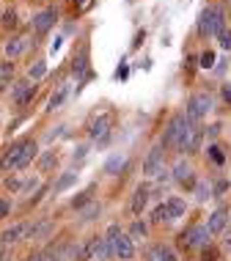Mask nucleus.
<instances>
[{
	"instance_id": "f257e3e1",
	"label": "nucleus",
	"mask_w": 231,
	"mask_h": 261,
	"mask_svg": "<svg viewBox=\"0 0 231 261\" xmlns=\"http://www.w3.org/2000/svg\"><path fill=\"white\" fill-rule=\"evenodd\" d=\"M39 154V146L33 138H25V140H17V143H11V149L3 154V160H0V168L3 171H22L25 165H31L33 157Z\"/></svg>"
},
{
	"instance_id": "f03ea898",
	"label": "nucleus",
	"mask_w": 231,
	"mask_h": 261,
	"mask_svg": "<svg viewBox=\"0 0 231 261\" xmlns=\"http://www.w3.org/2000/svg\"><path fill=\"white\" fill-rule=\"evenodd\" d=\"M193 121L185 116V113H176V116L168 121V126H165V135H163V140H160V146H168V149H173V146L179 143V138H182V132L187 129Z\"/></svg>"
},
{
	"instance_id": "7ed1b4c3",
	"label": "nucleus",
	"mask_w": 231,
	"mask_h": 261,
	"mask_svg": "<svg viewBox=\"0 0 231 261\" xmlns=\"http://www.w3.org/2000/svg\"><path fill=\"white\" fill-rule=\"evenodd\" d=\"M201 140H204V129L201 126H195V124H190L185 132H182V138H179V143L173 146L179 154H195L201 149Z\"/></svg>"
},
{
	"instance_id": "20e7f679",
	"label": "nucleus",
	"mask_w": 231,
	"mask_h": 261,
	"mask_svg": "<svg viewBox=\"0 0 231 261\" xmlns=\"http://www.w3.org/2000/svg\"><path fill=\"white\" fill-rule=\"evenodd\" d=\"M209 245V231L207 225H190L187 231H182L179 234V248L190 250V248H204Z\"/></svg>"
},
{
	"instance_id": "39448f33",
	"label": "nucleus",
	"mask_w": 231,
	"mask_h": 261,
	"mask_svg": "<svg viewBox=\"0 0 231 261\" xmlns=\"http://www.w3.org/2000/svg\"><path fill=\"white\" fill-rule=\"evenodd\" d=\"M212 105L215 102H212V96H209V94H195V96L187 99V113H185V116L190 118V121H201V118L212 110Z\"/></svg>"
},
{
	"instance_id": "423d86ee",
	"label": "nucleus",
	"mask_w": 231,
	"mask_h": 261,
	"mask_svg": "<svg viewBox=\"0 0 231 261\" xmlns=\"http://www.w3.org/2000/svg\"><path fill=\"white\" fill-rule=\"evenodd\" d=\"M110 129H113V113H102L88 124V138L91 140H108Z\"/></svg>"
},
{
	"instance_id": "0eeeda50",
	"label": "nucleus",
	"mask_w": 231,
	"mask_h": 261,
	"mask_svg": "<svg viewBox=\"0 0 231 261\" xmlns=\"http://www.w3.org/2000/svg\"><path fill=\"white\" fill-rule=\"evenodd\" d=\"M55 19H58V11H55L53 6H50V9H44V11H39V14H33V22H31L33 33H36V36L50 33L53 25H55Z\"/></svg>"
},
{
	"instance_id": "6e6552de",
	"label": "nucleus",
	"mask_w": 231,
	"mask_h": 261,
	"mask_svg": "<svg viewBox=\"0 0 231 261\" xmlns=\"http://www.w3.org/2000/svg\"><path fill=\"white\" fill-rule=\"evenodd\" d=\"M110 245H113V256H118L121 261H130L132 256H135V245H132V239H130V234H118L110 239Z\"/></svg>"
},
{
	"instance_id": "1a4fd4ad",
	"label": "nucleus",
	"mask_w": 231,
	"mask_h": 261,
	"mask_svg": "<svg viewBox=\"0 0 231 261\" xmlns=\"http://www.w3.org/2000/svg\"><path fill=\"white\" fill-rule=\"evenodd\" d=\"M226 228H228V206H218L212 215H209L207 231H209V237H218V234H223Z\"/></svg>"
},
{
	"instance_id": "9d476101",
	"label": "nucleus",
	"mask_w": 231,
	"mask_h": 261,
	"mask_svg": "<svg viewBox=\"0 0 231 261\" xmlns=\"http://www.w3.org/2000/svg\"><path fill=\"white\" fill-rule=\"evenodd\" d=\"M165 173V160H163V146H154L149 151V157L143 162V176H157Z\"/></svg>"
},
{
	"instance_id": "9b49d317",
	"label": "nucleus",
	"mask_w": 231,
	"mask_h": 261,
	"mask_svg": "<svg viewBox=\"0 0 231 261\" xmlns=\"http://www.w3.org/2000/svg\"><path fill=\"white\" fill-rule=\"evenodd\" d=\"M33 96H36V86H33V83L19 80V83H14V86H11V99L17 105H28Z\"/></svg>"
},
{
	"instance_id": "f8f14e48",
	"label": "nucleus",
	"mask_w": 231,
	"mask_h": 261,
	"mask_svg": "<svg viewBox=\"0 0 231 261\" xmlns=\"http://www.w3.org/2000/svg\"><path fill=\"white\" fill-rule=\"evenodd\" d=\"M149 195H151V190L146 187V185H138V187H135L132 201H130V212H132V215H143L146 203H149Z\"/></svg>"
},
{
	"instance_id": "ddd939ff",
	"label": "nucleus",
	"mask_w": 231,
	"mask_h": 261,
	"mask_svg": "<svg viewBox=\"0 0 231 261\" xmlns=\"http://www.w3.org/2000/svg\"><path fill=\"white\" fill-rule=\"evenodd\" d=\"M173 179L179 181L182 187H193L195 185V176H193V168L187 165L185 160H179L176 165H173Z\"/></svg>"
},
{
	"instance_id": "4468645a",
	"label": "nucleus",
	"mask_w": 231,
	"mask_h": 261,
	"mask_svg": "<svg viewBox=\"0 0 231 261\" xmlns=\"http://www.w3.org/2000/svg\"><path fill=\"white\" fill-rule=\"evenodd\" d=\"M25 234H28V223H17V225H11V228H6L3 234H0V242L9 248V245H14V242H22Z\"/></svg>"
},
{
	"instance_id": "2eb2a0df",
	"label": "nucleus",
	"mask_w": 231,
	"mask_h": 261,
	"mask_svg": "<svg viewBox=\"0 0 231 261\" xmlns=\"http://www.w3.org/2000/svg\"><path fill=\"white\" fill-rule=\"evenodd\" d=\"M25 47H28V39L25 36H14L6 41V58L14 61V58H19V55L25 53Z\"/></svg>"
},
{
	"instance_id": "dca6fc26",
	"label": "nucleus",
	"mask_w": 231,
	"mask_h": 261,
	"mask_svg": "<svg viewBox=\"0 0 231 261\" xmlns=\"http://www.w3.org/2000/svg\"><path fill=\"white\" fill-rule=\"evenodd\" d=\"M146 261H176V253L165 245H154V248L146 253Z\"/></svg>"
},
{
	"instance_id": "f3484780",
	"label": "nucleus",
	"mask_w": 231,
	"mask_h": 261,
	"mask_svg": "<svg viewBox=\"0 0 231 261\" xmlns=\"http://www.w3.org/2000/svg\"><path fill=\"white\" fill-rule=\"evenodd\" d=\"M96 242H99V237H91V239H86V242H83L80 248H77V256H74V261H91V258H94Z\"/></svg>"
},
{
	"instance_id": "a211bd4d",
	"label": "nucleus",
	"mask_w": 231,
	"mask_h": 261,
	"mask_svg": "<svg viewBox=\"0 0 231 261\" xmlns=\"http://www.w3.org/2000/svg\"><path fill=\"white\" fill-rule=\"evenodd\" d=\"M110 258H113V245H110V239L99 237L96 250H94V261H110Z\"/></svg>"
},
{
	"instance_id": "6ab92c4d",
	"label": "nucleus",
	"mask_w": 231,
	"mask_h": 261,
	"mask_svg": "<svg viewBox=\"0 0 231 261\" xmlns=\"http://www.w3.org/2000/svg\"><path fill=\"white\" fill-rule=\"evenodd\" d=\"M66 94H69V86H66V83H61V86L55 88V94L50 96V102H47V110H58L61 105H64Z\"/></svg>"
},
{
	"instance_id": "aec40b11",
	"label": "nucleus",
	"mask_w": 231,
	"mask_h": 261,
	"mask_svg": "<svg viewBox=\"0 0 231 261\" xmlns=\"http://www.w3.org/2000/svg\"><path fill=\"white\" fill-rule=\"evenodd\" d=\"M77 212H80V223H91V220H96V215L102 212V206H99L96 201H88L86 206L77 209Z\"/></svg>"
},
{
	"instance_id": "412c9836",
	"label": "nucleus",
	"mask_w": 231,
	"mask_h": 261,
	"mask_svg": "<svg viewBox=\"0 0 231 261\" xmlns=\"http://www.w3.org/2000/svg\"><path fill=\"white\" fill-rule=\"evenodd\" d=\"M165 209H168V217H171V220H176V217H182V215H185V201H182V198H168L165 201Z\"/></svg>"
},
{
	"instance_id": "4be33fe9",
	"label": "nucleus",
	"mask_w": 231,
	"mask_h": 261,
	"mask_svg": "<svg viewBox=\"0 0 231 261\" xmlns=\"http://www.w3.org/2000/svg\"><path fill=\"white\" fill-rule=\"evenodd\" d=\"M198 33H201L204 39L212 36V9H207V11L198 17Z\"/></svg>"
},
{
	"instance_id": "5701e85b",
	"label": "nucleus",
	"mask_w": 231,
	"mask_h": 261,
	"mask_svg": "<svg viewBox=\"0 0 231 261\" xmlns=\"http://www.w3.org/2000/svg\"><path fill=\"white\" fill-rule=\"evenodd\" d=\"M220 31H226V14H223V9L215 6L212 9V36H218Z\"/></svg>"
},
{
	"instance_id": "b1692460",
	"label": "nucleus",
	"mask_w": 231,
	"mask_h": 261,
	"mask_svg": "<svg viewBox=\"0 0 231 261\" xmlns=\"http://www.w3.org/2000/svg\"><path fill=\"white\" fill-rule=\"evenodd\" d=\"M74 181H77V173H72V171H69V173H64L58 181H55V185H53V190H55V193H64V190H69V187L74 185Z\"/></svg>"
},
{
	"instance_id": "393cba45",
	"label": "nucleus",
	"mask_w": 231,
	"mask_h": 261,
	"mask_svg": "<svg viewBox=\"0 0 231 261\" xmlns=\"http://www.w3.org/2000/svg\"><path fill=\"white\" fill-rule=\"evenodd\" d=\"M127 165V160L121 157V154H116V157H110L108 160V165H105V173H110V176H116L118 171H121V168Z\"/></svg>"
},
{
	"instance_id": "a878e982",
	"label": "nucleus",
	"mask_w": 231,
	"mask_h": 261,
	"mask_svg": "<svg viewBox=\"0 0 231 261\" xmlns=\"http://www.w3.org/2000/svg\"><path fill=\"white\" fill-rule=\"evenodd\" d=\"M55 162H58V154H55V151L41 154V160H39V171H41V173H47V171H50V168L55 165Z\"/></svg>"
},
{
	"instance_id": "bb28decb",
	"label": "nucleus",
	"mask_w": 231,
	"mask_h": 261,
	"mask_svg": "<svg viewBox=\"0 0 231 261\" xmlns=\"http://www.w3.org/2000/svg\"><path fill=\"white\" fill-rule=\"evenodd\" d=\"M14 77V63L6 58V61H0V86H3V83H9Z\"/></svg>"
},
{
	"instance_id": "cd10ccee",
	"label": "nucleus",
	"mask_w": 231,
	"mask_h": 261,
	"mask_svg": "<svg viewBox=\"0 0 231 261\" xmlns=\"http://www.w3.org/2000/svg\"><path fill=\"white\" fill-rule=\"evenodd\" d=\"M207 154H209V160H212L215 165H223V160H226V154H223V146H218V143H212V146H209Z\"/></svg>"
},
{
	"instance_id": "c85d7f7f",
	"label": "nucleus",
	"mask_w": 231,
	"mask_h": 261,
	"mask_svg": "<svg viewBox=\"0 0 231 261\" xmlns=\"http://www.w3.org/2000/svg\"><path fill=\"white\" fill-rule=\"evenodd\" d=\"M91 193H94V187H88V190H83V193H77L74 198H72V206L74 209H83L86 203L91 201Z\"/></svg>"
},
{
	"instance_id": "c756f323",
	"label": "nucleus",
	"mask_w": 231,
	"mask_h": 261,
	"mask_svg": "<svg viewBox=\"0 0 231 261\" xmlns=\"http://www.w3.org/2000/svg\"><path fill=\"white\" fill-rule=\"evenodd\" d=\"M146 234H149V225H146V223H141V220L132 223V228H130V239H141V237H146Z\"/></svg>"
},
{
	"instance_id": "7c9ffc66",
	"label": "nucleus",
	"mask_w": 231,
	"mask_h": 261,
	"mask_svg": "<svg viewBox=\"0 0 231 261\" xmlns=\"http://www.w3.org/2000/svg\"><path fill=\"white\" fill-rule=\"evenodd\" d=\"M17 25H19V19H17V11H14V9L3 11V28H6V31H14Z\"/></svg>"
},
{
	"instance_id": "2f4dec72",
	"label": "nucleus",
	"mask_w": 231,
	"mask_h": 261,
	"mask_svg": "<svg viewBox=\"0 0 231 261\" xmlns=\"http://www.w3.org/2000/svg\"><path fill=\"white\" fill-rule=\"evenodd\" d=\"M47 74V66H44V61H39V63H33L31 69H28V77L31 80H41V77Z\"/></svg>"
},
{
	"instance_id": "473e14b6",
	"label": "nucleus",
	"mask_w": 231,
	"mask_h": 261,
	"mask_svg": "<svg viewBox=\"0 0 231 261\" xmlns=\"http://www.w3.org/2000/svg\"><path fill=\"white\" fill-rule=\"evenodd\" d=\"M195 187V198L198 201H207L209 195H212V187H209V181H198V185H193Z\"/></svg>"
},
{
	"instance_id": "72a5a7b5",
	"label": "nucleus",
	"mask_w": 231,
	"mask_h": 261,
	"mask_svg": "<svg viewBox=\"0 0 231 261\" xmlns=\"http://www.w3.org/2000/svg\"><path fill=\"white\" fill-rule=\"evenodd\" d=\"M86 61H88V53H86V50H80V55H74V66H72V72H74V74H80L83 69H86Z\"/></svg>"
},
{
	"instance_id": "f704fd0d",
	"label": "nucleus",
	"mask_w": 231,
	"mask_h": 261,
	"mask_svg": "<svg viewBox=\"0 0 231 261\" xmlns=\"http://www.w3.org/2000/svg\"><path fill=\"white\" fill-rule=\"evenodd\" d=\"M220 250L212 248V245H204V250H201V261H218Z\"/></svg>"
},
{
	"instance_id": "c9c22d12",
	"label": "nucleus",
	"mask_w": 231,
	"mask_h": 261,
	"mask_svg": "<svg viewBox=\"0 0 231 261\" xmlns=\"http://www.w3.org/2000/svg\"><path fill=\"white\" fill-rule=\"evenodd\" d=\"M154 223H165V220H171V217H168V209H165V203H160L157 209H154V217H151Z\"/></svg>"
},
{
	"instance_id": "e433bc0d",
	"label": "nucleus",
	"mask_w": 231,
	"mask_h": 261,
	"mask_svg": "<svg viewBox=\"0 0 231 261\" xmlns=\"http://www.w3.org/2000/svg\"><path fill=\"white\" fill-rule=\"evenodd\" d=\"M218 39H220V47H223V50H231V31H228V28L218 33Z\"/></svg>"
},
{
	"instance_id": "4c0bfd02",
	"label": "nucleus",
	"mask_w": 231,
	"mask_h": 261,
	"mask_svg": "<svg viewBox=\"0 0 231 261\" xmlns=\"http://www.w3.org/2000/svg\"><path fill=\"white\" fill-rule=\"evenodd\" d=\"M201 66H204V69H212V66H215V53H204V55H201Z\"/></svg>"
},
{
	"instance_id": "58836bf2",
	"label": "nucleus",
	"mask_w": 231,
	"mask_h": 261,
	"mask_svg": "<svg viewBox=\"0 0 231 261\" xmlns=\"http://www.w3.org/2000/svg\"><path fill=\"white\" fill-rule=\"evenodd\" d=\"M6 187H9V190H11V193H17V190H19V187H22V181H19V179H17V176H9V179H6Z\"/></svg>"
},
{
	"instance_id": "ea45409f",
	"label": "nucleus",
	"mask_w": 231,
	"mask_h": 261,
	"mask_svg": "<svg viewBox=\"0 0 231 261\" xmlns=\"http://www.w3.org/2000/svg\"><path fill=\"white\" fill-rule=\"evenodd\" d=\"M226 190H228V181H226V179H220L218 185L212 187V193H215V195H223V193H226Z\"/></svg>"
},
{
	"instance_id": "a19ab883",
	"label": "nucleus",
	"mask_w": 231,
	"mask_h": 261,
	"mask_svg": "<svg viewBox=\"0 0 231 261\" xmlns=\"http://www.w3.org/2000/svg\"><path fill=\"white\" fill-rule=\"evenodd\" d=\"M218 132H220V124H212L209 129H204V135L207 138H218Z\"/></svg>"
},
{
	"instance_id": "79ce46f5",
	"label": "nucleus",
	"mask_w": 231,
	"mask_h": 261,
	"mask_svg": "<svg viewBox=\"0 0 231 261\" xmlns=\"http://www.w3.org/2000/svg\"><path fill=\"white\" fill-rule=\"evenodd\" d=\"M223 234H226V237H223V248H226V250H231V228H226Z\"/></svg>"
},
{
	"instance_id": "37998d69",
	"label": "nucleus",
	"mask_w": 231,
	"mask_h": 261,
	"mask_svg": "<svg viewBox=\"0 0 231 261\" xmlns=\"http://www.w3.org/2000/svg\"><path fill=\"white\" fill-rule=\"evenodd\" d=\"M86 151H88V146H80V149L74 151V162L77 160H86Z\"/></svg>"
},
{
	"instance_id": "c03bdc74",
	"label": "nucleus",
	"mask_w": 231,
	"mask_h": 261,
	"mask_svg": "<svg viewBox=\"0 0 231 261\" xmlns=\"http://www.w3.org/2000/svg\"><path fill=\"white\" fill-rule=\"evenodd\" d=\"M9 209H11V206H9V201H0V220H3L6 215H9Z\"/></svg>"
},
{
	"instance_id": "a18cd8bd",
	"label": "nucleus",
	"mask_w": 231,
	"mask_h": 261,
	"mask_svg": "<svg viewBox=\"0 0 231 261\" xmlns=\"http://www.w3.org/2000/svg\"><path fill=\"white\" fill-rule=\"evenodd\" d=\"M25 261H41V250H36V253H28V258Z\"/></svg>"
},
{
	"instance_id": "49530a36",
	"label": "nucleus",
	"mask_w": 231,
	"mask_h": 261,
	"mask_svg": "<svg viewBox=\"0 0 231 261\" xmlns=\"http://www.w3.org/2000/svg\"><path fill=\"white\" fill-rule=\"evenodd\" d=\"M0 261H9V250H6V245H0Z\"/></svg>"
},
{
	"instance_id": "de8ad7c7",
	"label": "nucleus",
	"mask_w": 231,
	"mask_h": 261,
	"mask_svg": "<svg viewBox=\"0 0 231 261\" xmlns=\"http://www.w3.org/2000/svg\"><path fill=\"white\" fill-rule=\"evenodd\" d=\"M143 36H146V33H138V36H135V41H132V47H141V41H143Z\"/></svg>"
},
{
	"instance_id": "09e8293b",
	"label": "nucleus",
	"mask_w": 231,
	"mask_h": 261,
	"mask_svg": "<svg viewBox=\"0 0 231 261\" xmlns=\"http://www.w3.org/2000/svg\"><path fill=\"white\" fill-rule=\"evenodd\" d=\"M223 96H226V99L231 102V88H228V86H226V88H223Z\"/></svg>"
},
{
	"instance_id": "8fccbe9b",
	"label": "nucleus",
	"mask_w": 231,
	"mask_h": 261,
	"mask_svg": "<svg viewBox=\"0 0 231 261\" xmlns=\"http://www.w3.org/2000/svg\"><path fill=\"white\" fill-rule=\"evenodd\" d=\"M74 3H83V0H74Z\"/></svg>"
},
{
	"instance_id": "3c124183",
	"label": "nucleus",
	"mask_w": 231,
	"mask_h": 261,
	"mask_svg": "<svg viewBox=\"0 0 231 261\" xmlns=\"http://www.w3.org/2000/svg\"><path fill=\"white\" fill-rule=\"evenodd\" d=\"M228 220H231V217H228Z\"/></svg>"
}]
</instances>
